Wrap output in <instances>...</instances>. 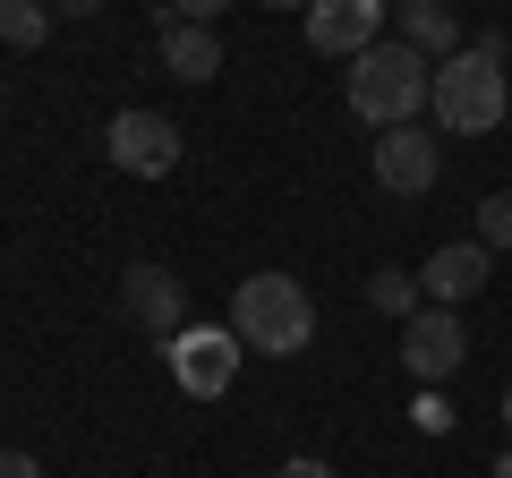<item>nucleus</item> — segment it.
<instances>
[{"mask_svg": "<svg viewBox=\"0 0 512 478\" xmlns=\"http://www.w3.org/2000/svg\"><path fill=\"white\" fill-rule=\"evenodd\" d=\"M512 111V77H504V35L461 43L453 60H436V86H427V120L444 137H495Z\"/></svg>", "mask_w": 512, "mask_h": 478, "instance_id": "nucleus-1", "label": "nucleus"}, {"mask_svg": "<svg viewBox=\"0 0 512 478\" xmlns=\"http://www.w3.org/2000/svg\"><path fill=\"white\" fill-rule=\"evenodd\" d=\"M427 86H436V60L410 52L402 35H393V43H367V52L350 60V111H359L367 129H402V120H419Z\"/></svg>", "mask_w": 512, "mask_h": 478, "instance_id": "nucleus-2", "label": "nucleus"}, {"mask_svg": "<svg viewBox=\"0 0 512 478\" xmlns=\"http://www.w3.org/2000/svg\"><path fill=\"white\" fill-rule=\"evenodd\" d=\"M231 333L248 350H265V359H299L316 342V299L291 274H248L231 291Z\"/></svg>", "mask_w": 512, "mask_h": 478, "instance_id": "nucleus-3", "label": "nucleus"}, {"mask_svg": "<svg viewBox=\"0 0 512 478\" xmlns=\"http://www.w3.org/2000/svg\"><path fill=\"white\" fill-rule=\"evenodd\" d=\"M239 333H222V325H180L163 342V359H171V385L188 393V402H222V393L239 385Z\"/></svg>", "mask_w": 512, "mask_h": 478, "instance_id": "nucleus-4", "label": "nucleus"}, {"mask_svg": "<svg viewBox=\"0 0 512 478\" xmlns=\"http://www.w3.org/2000/svg\"><path fill=\"white\" fill-rule=\"evenodd\" d=\"M367 171H376L384 197H427V188L444 180V146L427 137V120H402V129H376Z\"/></svg>", "mask_w": 512, "mask_h": 478, "instance_id": "nucleus-5", "label": "nucleus"}, {"mask_svg": "<svg viewBox=\"0 0 512 478\" xmlns=\"http://www.w3.org/2000/svg\"><path fill=\"white\" fill-rule=\"evenodd\" d=\"M103 154L128 180H163V171H180V129H171L163 111H120L103 129Z\"/></svg>", "mask_w": 512, "mask_h": 478, "instance_id": "nucleus-6", "label": "nucleus"}, {"mask_svg": "<svg viewBox=\"0 0 512 478\" xmlns=\"http://www.w3.org/2000/svg\"><path fill=\"white\" fill-rule=\"evenodd\" d=\"M470 359V333H461V308H419L402 325V368L419 376V385H444V376Z\"/></svg>", "mask_w": 512, "mask_h": 478, "instance_id": "nucleus-7", "label": "nucleus"}, {"mask_svg": "<svg viewBox=\"0 0 512 478\" xmlns=\"http://www.w3.org/2000/svg\"><path fill=\"white\" fill-rule=\"evenodd\" d=\"M384 18L393 0H308V43L333 60H359L367 43H384Z\"/></svg>", "mask_w": 512, "mask_h": 478, "instance_id": "nucleus-8", "label": "nucleus"}, {"mask_svg": "<svg viewBox=\"0 0 512 478\" xmlns=\"http://www.w3.org/2000/svg\"><path fill=\"white\" fill-rule=\"evenodd\" d=\"M120 308H128V325H146L154 342H171V333L188 325V291H180V274H163V265H128L120 274Z\"/></svg>", "mask_w": 512, "mask_h": 478, "instance_id": "nucleus-9", "label": "nucleus"}, {"mask_svg": "<svg viewBox=\"0 0 512 478\" xmlns=\"http://www.w3.org/2000/svg\"><path fill=\"white\" fill-rule=\"evenodd\" d=\"M487 282H495V248H478V239H453V248H436V257H427L419 291H427V308H461V299H478Z\"/></svg>", "mask_w": 512, "mask_h": 478, "instance_id": "nucleus-10", "label": "nucleus"}, {"mask_svg": "<svg viewBox=\"0 0 512 478\" xmlns=\"http://www.w3.org/2000/svg\"><path fill=\"white\" fill-rule=\"evenodd\" d=\"M154 35H163V69L180 77V86L222 77V35H214V26H188L180 9H154Z\"/></svg>", "mask_w": 512, "mask_h": 478, "instance_id": "nucleus-11", "label": "nucleus"}, {"mask_svg": "<svg viewBox=\"0 0 512 478\" xmlns=\"http://www.w3.org/2000/svg\"><path fill=\"white\" fill-rule=\"evenodd\" d=\"M393 26H402V43L427 52V60H453L461 52V18L444 9V0H393Z\"/></svg>", "mask_w": 512, "mask_h": 478, "instance_id": "nucleus-12", "label": "nucleus"}, {"mask_svg": "<svg viewBox=\"0 0 512 478\" xmlns=\"http://www.w3.org/2000/svg\"><path fill=\"white\" fill-rule=\"evenodd\" d=\"M367 308H384V316H419L427 308V291H419V274H402V265H376V274H367Z\"/></svg>", "mask_w": 512, "mask_h": 478, "instance_id": "nucleus-13", "label": "nucleus"}, {"mask_svg": "<svg viewBox=\"0 0 512 478\" xmlns=\"http://www.w3.org/2000/svg\"><path fill=\"white\" fill-rule=\"evenodd\" d=\"M43 35H52V9H43V0H0V43L35 52Z\"/></svg>", "mask_w": 512, "mask_h": 478, "instance_id": "nucleus-14", "label": "nucleus"}, {"mask_svg": "<svg viewBox=\"0 0 512 478\" xmlns=\"http://www.w3.org/2000/svg\"><path fill=\"white\" fill-rule=\"evenodd\" d=\"M478 248H495V257L512 248V197H504V188H495V197H478Z\"/></svg>", "mask_w": 512, "mask_h": 478, "instance_id": "nucleus-15", "label": "nucleus"}, {"mask_svg": "<svg viewBox=\"0 0 512 478\" xmlns=\"http://www.w3.org/2000/svg\"><path fill=\"white\" fill-rule=\"evenodd\" d=\"M410 419H419V427H453V410L436 402V385H419V402H410Z\"/></svg>", "mask_w": 512, "mask_h": 478, "instance_id": "nucleus-16", "label": "nucleus"}, {"mask_svg": "<svg viewBox=\"0 0 512 478\" xmlns=\"http://www.w3.org/2000/svg\"><path fill=\"white\" fill-rule=\"evenodd\" d=\"M274 478H333V461H316V453H291Z\"/></svg>", "mask_w": 512, "mask_h": 478, "instance_id": "nucleus-17", "label": "nucleus"}, {"mask_svg": "<svg viewBox=\"0 0 512 478\" xmlns=\"http://www.w3.org/2000/svg\"><path fill=\"white\" fill-rule=\"evenodd\" d=\"M171 9H180V18H188V26H214V18H222V9H231V0H171Z\"/></svg>", "mask_w": 512, "mask_h": 478, "instance_id": "nucleus-18", "label": "nucleus"}, {"mask_svg": "<svg viewBox=\"0 0 512 478\" xmlns=\"http://www.w3.org/2000/svg\"><path fill=\"white\" fill-rule=\"evenodd\" d=\"M0 478H43V461L35 453H0Z\"/></svg>", "mask_w": 512, "mask_h": 478, "instance_id": "nucleus-19", "label": "nucleus"}, {"mask_svg": "<svg viewBox=\"0 0 512 478\" xmlns=\"http://www.w3.org/2000/svg\"><path fill=\"white\" fill-rule=\"evenodd\" d=\"M43 9H52V18H94L103 0H43Z\"/></svg>", "mask_w": 512, "mask_h": 478, "instance_id": "nucleus-20", "label": "nucleus"}, {"mask_svg": "<svg viewBox=\"0 0 512 478\" xmlns=\"http://www.w3.org/2000/svg\"><path fill=\"white\" fill-rule=\"evenodd\" d=\"M265 9H299V18H308V0H265Z\"/></svg>", "mask_w": 512, "mask_h": 478, "instance_id": "nucleus-21", "label": "nucleus"}, {"mask_svg": "<svg viewBox=\"0 0 512 478\" xmlns=\"http://www.w3.org/2000/svg\"><path fill=\"white\" fill-rule=\"evenodd\" d=\"M487 478H512V453H504V461H495V470H487Z\"/></svg>", "mask_w": 512, "mask_h": 478, "instance_id": "nucleus-22", "label": "nucleus"}, {"mask_svg": "<svg viewBox=\"0 0 512 478\" xmlns=\"http://www.w3.org/2000/svg\"><path fill=\"white\" fill-rule=\"evenodd\" d=\"M504 419H512V385H504Z\"/></svg>", "mask_w": 512, "mask_h": 478, "instance_id": "nucleus-23", "label": "nucleus"}]
</instances>
